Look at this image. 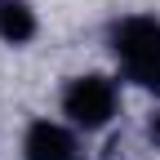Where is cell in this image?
Segmentation results:
<instances>
[{
  "label": "cell",
  "instance_id": "cell-1",
  "mask_svg": "<svg viewBox=\"0 0 160 160\" xmlns=\"http://www.w3.org/2000/svg\"><path fill=\"white\" fill-rule=\"evenodd\" d=\"M107 49L116 71L133 89L160 93V18L156 13H125L107 27Z\"/></svg>",
  "mask_w": 160,
  "mask_h": 160
},
{
  "label": "cell",
  "instance_id": "cell-2",
  "mask_svg": "<svg viewBox=\"0 0 160 160\" xmlns=\"http://www.w3.org/2000/svg\"><path fill=\"white\" fill-rule=\"evenodd\" d=\"M62 120L80 133H102L111 120L120 116V85L102 71H85V76H71L62 85Z\"/></svg>",
  "mask_w": 160,
  "mask_h": 160
},
{
  "label": "cell",
  "instance_id": "cell-3",
  "mask_svg": "<svg viewBox=\"0 0 160 160\" xmlns=\"http://www.w3.org/2000/svg\"><path fill=\"white\" fill-rule=\"evenodd\" d=\"M18 151H22V160H85L80 129H71L67 120H49V116L27 125Z\"/></svg>",
  "mask_w": 160,
  "mask_h": 160
},
{
  "label": "cell",
  "instance_id": "cell-4",
  "mask_svg": "<svg viewBox=\"0 0 160 160\" xmlns=\"http://www.w3.org/2000/svg\"><path fill=\"white\" fill-rule=\"evenodd\" d=\"M36 31H40V18L27 0H0V40L5 45L22 49L36 40Z\"/></svg>",
  "mask_w": 160,
  "mask_h": 160
},
{
  "label": "cell",
  "instance_id": "cell-5",
  "mask_svg": "<svg viewBox=\"0 0 160 160\" xmlns=\"http://www.w3.org/2000/svg\"><path fill=\"white\" fill-rule=\"evenodd\" d=\"M147 142H151V147H160V107L147 116Z\"/></svg>",
  "mask_w": 160,
  "mask_h": 160
}]
</instances>
